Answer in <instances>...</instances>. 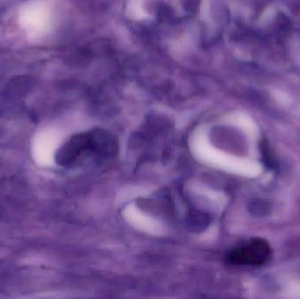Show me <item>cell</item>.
<instances>
[{
    "label": "cell",
    "mask_w": 300,
    "mask_h": 299,
    "mask_svg": "<svg viewBox=\"0 0 300 299\" xmlns=\"http://www.w3.org/2000/svg\"><path fill=\"white\" fill-rule=\"evenodd\" d=\"M271 256L270 244L261 238H253L231 250L226 259L240 266H261L268 262Z\"/></svg>",
    "instance_id": "obj_2"
},
{
    "label": "cell",
    "mask_w": 300,
    "mask_h": 299,
    "mask_svg": "<svg viewBox=\"0 0 300 299\" xmlns=\"http://www.w3.org/2000/svg\"><path fill=\"white\" fill-rule=\"evenodd\" d=\"M118 142L113 134L104 130H92L70 138L55 154L60 166H79L86 162L103 164L113 160L118 153Z\"/></svg>",
    "instance_id": "obj_1"
}]
</instances>
